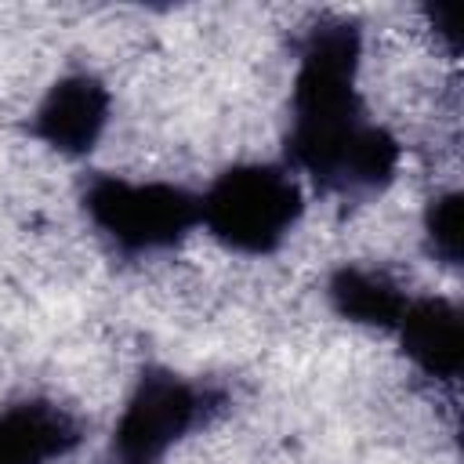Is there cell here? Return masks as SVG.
<instances>
[{
  "label": "cell",
  "mask_w": 464,
  "mask_h": 464,
  "mask_svg": "<svg viewBox=\"0 0 464 464\" xmlns=\"http://www.w3.org/2000/svg\"><path fill=\"white\" fill-rule=\"evenodd\" d=\"M359 25L319 18L301 40V65L290 94V160L334 196H373L399 167V141L366 120L355 94Z\"/></svg>",
  "instance_id": "cell-1"
},
{
  "label": "cell",
  "mask_w": 464,
  "mask_h": 464,
  "mask_svg": "<svg viewBox=\"0 0 464 464\" xmlns=\"http://www.w3.org/2000/svg\"><path fill=\"white\" fill-rule=\"evenodd\" d=\"M297 181L272 163L225 170L199 199V221L232 250L272 254L301 218Z\"/></svg>",
  "instance_id": "cell-2"
},
{
  "label": "cell",
  "mask_w": 464,
  "mask_h": 464,
  "mask_svg": "<svg viewBox=\"0 0 464 464\" xmlns=\"http://www.w3.org/2000/svg\"><path fill=\"white\" fill-rule=\"evenodd\" d=\"M83 210L123 254L167 250L199 225V196L163 181L94 178L83 192Z\"/></svg>",
  "instance_id": "cell-3"
},
{
  "label": "cell",
  "mask_w": 464,
  "mask_h": 464,
  "mask_svg": "<svg viewBox=\"0 0 464 464\" xmlns=\"http://www.w3.org/2000/svg\"><path fill=\"white\" fill-rule=\"evenodd\" d=\"M218 406V392H203L170 370H145L116 420L112 464H160L167 450L199 428Z\"/></svg>",
  "instance_id": "cell-4"
},
{
  "label": "cell",
  "mask_w": 464,
  "mask_h": 464,
  "mask_svg": "<svg viewBox=\"0 0 464 464\" xmlns=\"http://www.w3.org/2000/svg\"><path fill=\"white\" fill-rule=\"evenodd\" d=\"M105 123H109L105 83L87 72H72V76H62L44 94L33 116V134L65 156H83L98 145Z\"/></svg>",
  "instance_id": "cell-5"
},
{
  "label": "cell",
  "mask_w": 464,
  "mask_h": 464,
  "mask_svg": "<svg viewBox=\"0 0 464 464\" xmlns=\"http://www.w3.org/2000/svg\"><path fill=\"white\" fill-rule=\"evenodd\" d=\"M402 352L439 381H457L464 366V323L460 312L446 297H420L410 301L399 319Z\"/></svg>",
  "instance_id": "cell-6"
},
{
  "label": "cell",
  "mask_w": 464,
  "mask_h": 464,
  "mask_svg": "<svg viewBox=\"0 0 464 464\" xmlns=\"http://www.w3.org/2000/svg\"><path fill=\"white\" fill-rule=\"evenodd\" d=\"M80 442V424L58 402H18L0 410V464H47Z\"/></svg>",
  "instance_id": "cell-7"
},
{
  "label": "cell",
  "mask_w": 464,
  "mask_h": 464,
  "mask_svg": "<svg viewBox=\"0 0 464 464\" xmlns=\"http://www.w3.org/2000/svg\"><path fill=\"white\" fill-rule=\"evenodd\" d=\"M330 304L337 308V315H344L352 323L395 330L410 301L399 290V283H392L384 272L344 265L330 279Z\"/></svg>",
  "instance_id": "cell-8"
},
{
  "label": "cell",
  "mask_w": 464,
  "mask_h": 464,
  "mask_svg": "<svg viewBox=\"0 0 464 464\" xmlns=\"http://www.w3.org/2000/svg\"><path fill=\"white\" fill-rule=\"evenodd\" d=\"M424 232L435 257H442L446 265H460V196L457 192L431 199L424 214Z\"/></svg>",
  "instance_id": "cell-9"
},
{
  "label": "cell",
  "mask_w": 464,
  "mask_h": 464,
  "mask_svg": "<svg viewBox=\"0 0 464 464\" xmlns=\"http://www.w3.org/2000/svg\"><path fill=\"white\" fill-rule=\"evenodd\" d=\"M428 18H431V25L439 29V36H446L450 51H457V29H453V11H450V7H428Z\"/></svg>",
  "instance_id": "cell-10"
}]
</instances>
